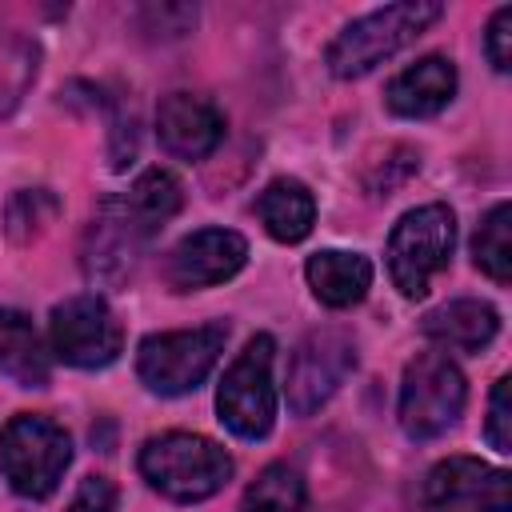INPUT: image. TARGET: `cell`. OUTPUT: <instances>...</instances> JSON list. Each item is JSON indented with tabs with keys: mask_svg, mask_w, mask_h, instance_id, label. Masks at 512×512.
Masks as SVG:
<instances>
[{
	"mask_svg": "<svg viewBox=\"0 0 512 512\" xmlns=\"http://www.w3.org/2000/svg\"><path fill=\"white\" fill-rule=\"evenodd\" d=\"M148 240L152 236L116 200H104L96 220H92V228H88V240H84V272H88V280H96V284L124 280L136 268V260H140Z\"/></svg>",
	"mask_w": 512,
	"mask_h": 512,
	"instance_id": "obj_12",
	"label": "cell"
},
{
	"mask_svg": "<svg viewBox=\"0 0 512 512\" xmlns=\"http://www.w3.org/2000/svg\"><path fill=\"white\" fill-rule=\"evenodd\" d=\"M248 260V240L232 228H200L192 236H184L168 260H164V276L176 292H192V288H212L232 280Z\"/></svg>",
	"mask_w": 512,
	"mask_h": 512,
	"instance_id": "obj_11",
	"label": "cell"
},
{
	"mask_svg": "<svg viewBox=\"0 0 512 512\" xmlns=\"http://www.w3.org/2000/svg\"><path fill=\"white\" fill-rule=\"evenodd\" d=\"M464 400H468V388L460 368L444 352H420L404 368L396 416L412 440H432L460 420Z\"/></svg>",
	"mask_w": 512,
	"mask_h": 512,
	"instance_id": "obj_7",
	"label": "cell"
},
{
	"mask_svg": "<svg viewBox=\"0 0 512 512\" xmlns=\"http://www.w3.org/2000/svg\"><path fill=\"white\" fill-rule=\"evenodd\" d=\"M224 340H228L224 324H200L188 332H152L136 348V372L160 396L196 392L216 368Z\"/></svg>",
	"mask_w": 512,
	"mask_h": 512,
	"instance_id": "obj_6",
	"label": "cell"
},
{
	"mask_svg": "<svg viewBox=\"0 0 512 512\" xmlns=\"http://www.w3.org/2000/svg\"><path fill=\"white\" fill-rule=\"evenodd\" d=\"M508 392H512V380H508V376H500V380H496V388H492L488 428H484L488 444H492L500 456H508V452H512V404H508Z\"/></svg>",
	"mask_w": 512,
	"mask_h": 512,
	"instance_id": "obj_23",
	"label": "cell"
},
{
	"mask_svg": "<svg viewBox=\"0 0 512 512\" xmlns=\"http://www.w3.org/2000/svg\"><path fill=\"white\" fill-rule=\"evenodd\" d=\"M156 136L176 160H204L224 140V116L204 96L168 92L156 108Z\"/></svg>",
	"mask_w": 512,
	"mask_h": 512,
	"instance_id": "obj_13",
	"label": "cell"
},
{
	"mask_svg": "<svg viewBox=\"0 0 512 512\" xmlns=\"http://www.w3.org/2000/svg\"><path fill=\"white\" fill-rule=\"evenodd\" d=\"M0 372L20 388H44L52 376V356L20 308H0Z\"/></svg>",
	"mask_w": 512,
	"mask_h": 512,
	"instance_id": "obj_16",
	"label": "cell"
},
{
	"mask_svg": "<svg viewBox=\"0 0 512 512\" xmlns=\"http://www.w3.org/2000/svg\"><path fill=\"white\" fill-rule=\"evenodd\" d=\"M256 216H260V224L272 240L300 244L316 224V200L300 180L280 176L256 196Z\"/></svg>",
	"mask_w": 512,
	"mask_h": 512,
	"instance_id": "obj_18",
	"label": "cell"
},
{
	"mask_svg": "<svg viewBox=\"0 0 512 512\" xmlns=\"http://www.w3.org/2000/svg\"><path fill=\"white\" fill-rule=\"evenodd\" d=\"M140 476L176 504H196L216 496L232 480V456L196 432H164L144 440L140 448Z\"/></svg>",
	"mask_w": 512,
	"mask_h": 512,
	"instance_id": "obj_1",
	"label": "cell"
},
{
	"mask_svg": "<svg viewBox=\"0 0 512 512\" xmlns=\"http://www.w3.org/2000/svg\"><path fill=\"white\" fill-rule=\"evenodd\" d=\"M68 464H72V440L56 420L20 412L0 428V472L16 496L24 500L52 496Z\"/></svg>",
	"mask_w": 512,
	"mask_h": 512,
	"instance_id": "obj_3",
	"label": "cell"
},
{
	"mask_svg": "<svg viewBox=\"0 0 512 512\" xmlns=\"http://www.w3.org/2000/svg\"><path fill=\"white\" fill-rule=\"evenodd\" d=\"M432 512H512V476L476 456H448L424 476Z\"/></svg>",
	"mask_w": 512,
	"mask_h": 512,
	"instance_id": "obj_10",
	"label": "cell"
},
{
	"mask_svg": "<svg viewBox=\"0 0 512 512\" xmlns=\"http://www.w3.org/2000/svg\"><path fill=\"white\" fill-rule=\"evenodd\" d=\"M116 500H120V492L108 476H84L68 512H116Z\"/></svg>",
	"mask_w": 512,
	"mask_h": 512,
	"instance_id": "obj_25",
	"label": "cell"
},
{
	"mask_svg": "<svg viewBox=\"0 0 512 512\" xmlns=\"http://www.w3.org/2000/svg\"><path fill=\"white\" fill-rule=\"evenodd\" d=\"M308 488L304 476L288 464H268L240 496V512H304Z\"/></svg>",
	"mask_w": 512,
	"mask_h": 512,
	"instance_id": "obj_20",
	"label": "cell"
},
{
	"mask_svg": "<svg viewBox=\"0 0 512 512\" xmlns=\"http://www.w3.org/2000/svg\"><path fill=\"white\" fill-rule=\"evenodd\" d=\"M48 340H52V352L72 368H108L120 356L124 332L112 308L96 292H84L52 308Z\"/></svg>",
	"mask_w": 512,
	"mask_h": 512,
	"instance_id": "obj_9",
	"label": "cell"
},
{
	"mask_svg": "<svg viewBox=\"0 0 512 512\" xmlns=\"http://www.w3.org/2000/svg\"><path fill=\"white\" fill-rule=\"evenodd\" d=\"M444 16V4L432 0H400L384 4L360 20H352L332 44H328V72L340 80H356L408 48L424 28H432Z\"/></svg>",
	"mask_w": 512,
	"mask_h": 512,
	"instance_id": "obj_2",
	"label": "cell"
},
{
	"mask_svg": "<svg viewBox=\"0 0 512 512\" xmlns=\"http://www.w3.org/2000/svg\"><path fill=\"white\" fill-rule=\"evenodd\" d=\"M272 356H276V340L268 332H256L220 380L216 412H220V424L240 440H264L276 424Z\"/></svg>",
	"mask_w": 512,
	"mask_h": 512,
	"instance_id": "obj_5",
	"label": "cell"
},
{
	"mask_svg": "<svg viewBox=\"0 0 512 512\" xmlns=\"http://www.w3.org/2000/svg\"><path fill=\"white\" fill-rule=\"evenodd\" d=\"M56 212H60V204H56V196H52L48 188L16 192L12 204H8V232H12L16 240H28V236H36Z\"/></svg>",
	"mask_w": 512,
	"mask_h": 512,
	"instance_id": "obj_22",
	"label": "cell"
},
{
	"mask_svg": "<svg viewBox=\"0 0 512 512\" xmlns=\"http://www.w3.org/2000/svg\"><path fill=\"white\" fill-rule=\"evenodd\" d=\"M456 248V216L448 204H424L396 220L388 236V272L404 300H420L428 280L448 268Z\"/></svg>",
	"mask_w": 512,
	"mask_h": 512,
	"instance_id": "obj_4",
	"label": "cell"
},
{
	"mask_svg": "<svg viewBox=\"0 0 512 512\" xmlns=\"http://www.w3.org/2000/svg\"><path fill=\"white\" fill-rule=\"evenodd\" d=\"M508 216H512L508 200L492 204V212L480 220L476 240H472V260H476V268H480L488 280H496V284H508V280H512V240H508Z\"/></svg>",
	"mask_w": 512,
	"mask_h": 512,
	"instance_id": "obj_21",
	"label": "cell"
},
{
	"mask_svg": "<svg viewBox=\"0 0 512 512\" xmlns=\"http://www.w3.org/2000/svg\"><path fill=\"white\" fill-rule=\"evenodd\" d=\"M304 276H308L316 300L328 308H352L372 288V264L360 252H336V248L316 252V256H308Z\"/></svg>",
	"mask_w": 512,
	"mask_h": 512,
	"instance_id": "obj_17",
	"label": "cell"
},
{
	"mask_svg": "<svg viewBox=\"0 0 512 512\" xmlns=\"http://www.w3.org/2000/svg\"><path fill=\"white\" fill-rule=\"evenodd\" d=\"M484 52H488V60H492L496 72H508L512 68V4L496 8V16L488 20Z\"/></svg>",
	"mask_w": 512,
	"mask_h": 512,
	"instance_id": "obj_24",
	"label": "cell"
},
{
	"mask_svg": "<svg viewBox=\"0 0 512 512\" xmlns=\"http://www.w3.org/2000/svg\"><path fill=\"white\" fill-rule=\"evenodd\" d=\"M116 204L152 236L156 228H164V220H172L180 212V180L164 168H148L132 180V188L124 196H116Z\"/></svg>",
	"mask_w": 512,
	"mask_h": 512,
	"instance_id": "obj_19",
	"label": "cell"
},
{
	"mask_svg": "<svg viewBox=\"0 0 512 512\" xmlns=\"http://www.w3.org/2000/svg\"><path fill=\"white\" fill-rule=\"evenodd\" d=\"M452 96H456V68L444 56H424L408 64L400 76L388 80V92H384L388 108L408 120L436 116Z\"/></svg>",
	"mask_w": 512,
	"mask_h": 512,
	"instance_id": "obj_14",
	"label": "cell"
},
{
	"mask_svg": "<svg viewBox=\"0 0 512 512\" xmlns=\"http://www.w3.org/2000/svg\"><path fill=\"white\" fill-rule=\"evenodd\" d=\"M356 368V340L344 328H316L308 332L292 360H288V412L292 416H312L320 404L332 400V392L352 376Z\"/></svg>",
	"mask_w": 512,
	"mask_h": 512,
	"instance_id": "obj_8",
	"label": "cell"
},
{
	"mask_svg": "<svg viewBox=\"0 0 512 512\" xmlns=\"http://www.w3.org/2000/svg\"><path fill=\"white\" fill-rule=\"evenodd\" d=\"M420 328H424L428 340H436L448 352H480V348L492 344V336L500 328V316L488 300L464 296V300H448V304L432 308Z\"/></svg>",
	"mask_w": 512,
	"mask_h": 512,
	"instance_id": "obj_15",
	"label": "cell"
}]
</instances>
